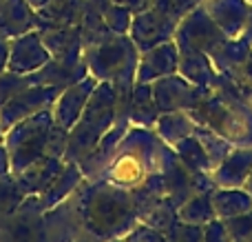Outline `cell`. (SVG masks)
Listing matches in <instances>:
<instances>
[{
    "instance_id": "cell-33",
    "label": "cell",
    "mask_w": 252,
    "mask_h": 242,
    "mask_svg": "<svg viewBox=\"0 0 252 242\" xmlns=\"http://www.w3.org/2000/svg\"><path fill=\"white\" fill-rule=\"evenodd\" d=\"M102 18H104L106 27H109L113 34L124 36V34H128V29H130V22H133V11H128L126 7H120V4L111 2V7L102 13Z\"/></svg>"
},
{
    "instance_id": "cell-48",
    "label": "cell",
    "mask_w": 252,
    "mask_h": 242,
    "mask_svg": "<svg viewBox=\"0 0 252 242\" xmlns=\"http://www.w3.org/2000/svg\"><path fill=\"white\" fill-rule=\"evenodd\" d=\"M2 2H7V0H0V4H2Z\"/></svg>"
},
{
    "instance_id": "cell-23",
    "label": "cell",
    "mask_w": 252,
    "mask_h": 242,
    "mask_svg": "<svg viewBox=\"0 0 252 242\" xmlns=\"http://www.w3.org/2000/svg\"><path fill=\"white\" fill-rule=\"evenodd\" d=\"M40 31L44 47L51 58H75L84 56L82 38L78 27H35Z\"/></svg>"
},
{
    "instance_id": "cell-9",
    "label": "cell",
    "mask_w": 252,
    "mask_h": 242,
    "mask_svg": "<svg viewBox=\"0 0 252 242\" xmlns=\"http://www.w3.org/2000/svg\"><path fill=\"white\" fill-rule=\"evenodd\" d=\"M161 178H164V187H166V198H168L175 207L184 204L190 196L199 194V191L215 189L213 176H210V173L190 171V169L177 158L173 147H166V151H164Z\"/></svg>"
},
{
    "instance_id": "cell-31",
    "label": "cell",
    "mask_w": 252,
    "mask_h": 242,
    "mask_svg": "<svg viewBox=\"0 0 252 242\" xmlns=\"http://www.w3.org/2000/svg\"><path fill=\"white\" fill-rule=\"evenodd\" d=\"M177 220H179L177 218V207H175L168 198H161L159 202H155L148 211L142 213V218H139V222H144V225L161 231V234H168Z\"/></svg>"
},
{
    "instance_id": "cell-26",
    "label": "cell",
    "mask_w": 252,
    "mask_h": 242,
    "mask_svg": "<svg viewBox=\"0 0 252 242\" xmlns=\"http://www.w3.org/2000/svg\"><path fill=\"white\" fill-rule=\"evenodd\" d=\"M177 74H182L186 80H190L197 87L210 89L215 82V76H217V69H215L213 60H210L208 53L201 51H186V49H179V69Z\"/></svg>"
},
{
    "instance_id": "cell-20",
    "label": "cell",
    "mask_w": 252,
    "mask_h": 242,
    "mask_svg": "<svg viewBox=\"0 0 252 242\" xmlns=\"http://www.w3.org/2000/svg\"><path fill=\"white\" fill-rule=\"evenodd\" d=\"M201 4L228 38L241 36L250 11L248 0H201Z\"/></svg>"
},
{
    "instance_id": "cell-45",
    "label": "cell",
    "mask_w": 252,
    "mask_h": 242,
    "mask_svg": "<svg viewBox=\"0 0 252 242\" xmlns=\"http://www.w3.org/2000/svg\"><path fill=\"white\" fill-rule=\"evenodd\" d=\"M27 2H29L31 7L35 9V11H40V9H44L49 2H51V0H27Z\"/></svg>"
},
{
    "instance_id": "cell-5",
    "label": "cell",
    "mask_w": 252,
    "mask_h": 242,
    "mask_svg": "<svg viewBox=\"0 0 252 242\" xmlns=\"http://www.w3.org/2000/svg\"><path fill=\"white\" fill-rule=\"evenodd\" d=\"M53 124H56L53 114H51V109H47V111H40V114L31 116V118L20 120V122L13 124L4 133L2 145L9 154L11 173L22 171L25 167H29L31 162H35L38 158H42L47 154Z\"/></svg>"
},
{
    "instance_id": "cell-3",
    "label": "cell",
    "mask_w": 252,
    "mask_h": 242,
    "mask_svg": "<svg viewBox=\"0 0 252 242\" xmlns=\"http://www.w3.org/2000/svg\"><path fill=\"white\" fill-rule=\"evenodd\" d=\"M166 147L168 145L159 140L155 129L130 127L120 142L113 160L109 162L104 178L100 180H106L128 191L137 189L153 173L161 171Z\"/></svg>"
},
{
    "instance_id": "cell-47",
    "label": "cell",
    "mask_w": 252,
    "mask_h": 242,
    "mask_svg": "<svg viewBox=\"0 0 252 242\" xmlns=\"http://www.w3.org/2000/svg\"><path fill=\"white\" fill-rule=\"evenodd\" d=\"M4 140V131H2V127H0V142Z\"/></svg>"
},
{
    "instance_id": "cell-25",
    "label": "cell",
    "mask_w": 252,
    "mask_h": 242,
    "mask_svg": "<svg viewBox=\"0 0 252 242\" xmlns=\"http://www.w3.org/2000/svg\"><path fill=\"white\" fill-rule=\"evenodd\" d=\"M210 200H213L215 216L221 220H230V218L244 216L252 211V194L246 187L239 189H223V187H215L210 191Z\"/></svg>"
},
{
    "instance_id": "cell-21",
    "label": "cell",
    "mask_w": 252,
    "mask_h": 242,
    "mask_svg": "<svg viewBox=\"0 0 252 242\" xmlns=\"http://www.w3.org/2000/svg\"><path fill=\"white\" fill-rule=\"evenodd\" d=\"M38 27V11L27 0H7L0 4V36L18 38Z\"/></svg>"
},
{
    "instance_id": "cell-7",
    "label": "cell",
    "mask_w": 252,
    "mask_h": 242,
    "mask_svg": "<svg viewBox=\"0 0 252 242\" xmlns=\"http://www.w3.org/2000/svg\"><path fill=\"white\" fill-rule=\"evenodd\" d=\"M182 18L184 16L173 4V0H153L148 9L133 16L128 36L142 53L146 49H153L161 42L173 40L175 29H177Z\"/></svg>"
},
{
    "instance_id": "cell-39",
    "label": "cell",
    "mask_w": 252,
    "mask_h": 242,
    "mask_svg": "<svg viewBox=\"0 0 252 242\" xmlns=\"http://www.w3.org/2000/svg\"><path fill=\"white\" fill-rule=\"evenodd\" d=\"M7 62H9V38L0 36V74L7 69Z\"/></svg>"
},
{
    "instance_id": "cell-18",
    "label": "cell",
    "mask_w": 252,
    "mask_h": 242,
    "mask_svg": "<svg viewBox=\"0 0 252 242\" xmlns=\"http://www.w3.org/2000/svg\"><path fill=\"white\" fill-rule=\"evenodd\" d=\"M252 173V147H235L219 167L213 169V182L215 187L223 189H239L246 187Z\"/></svg>"
},
{
    "instance_id": "cell-34",
    "label": "cell",
    "mask_w": 252,
    "mask_h": 242,
    "mask_svg": "<svg viewBox=\"0 0 252 242\" xmlns=\"http://www.w3.org/2000/svg\"><path fill=\"white\" fill-rule=\"evenodd\" d=\"M27 84H31L29 76H22V74H16V71L4 69L2 74H0V107L11 100L18 91H22Z\"/></svg>"
},
{
    "instance_id": "cell-12",
    "label": "cell",
    "mask_w": 252,
    "mask_h": 242,
    "mask_svg": "<svg viewBox=\"0 0 252 242\" xmlns=\"http://www.w3.org/2000/svg\"><path fill=\"white\" fill-rule=\"evenodd\" d=\"M153 98L157 102V109L164 111H192L197 109L201 100L210 93V89L197 87L182 74H170L164 78L151 82Z\"/></svg>"
},
{
    "instance_id": "cell-51",
    "label": "cell",
    "mask_w": 252,
    "mask_h": 242,
    "mask_svg": "<svg viewBox=\"0 0 252 242\" xmlns=\"http://www.w3.org/2000/svg\"><path fill=\"white\" fill-rule=\"evenodd\" d=\"M235 242H241V240H235Z\"/></svg>"
},
{
    "instance_id": "cell-10",
    "label": "cell",
    "mask_w": 252,
    "mask_h": 242,
    "mask_svg": "<svg viewBox=\"0 0 252 242\" xmlns=\"http://www.w3.org/2000/svg\"><path fill=\"white\" fill-rule=\"evenodd\" d=\"M0 242H47L44 209L38 196H27L16 211L0 220Z\"/></svg>"
},
{
    "instance_id": "cell-14",
    "label": "cell",
    "mask_w": 252,
    "mask_h": 242,
    "mask_svg": "<svg viewBox=\"0 0 252 242\" xmlns=\"http://www.w3.org/2000/svg\"><path fill=\"white\" fill-rule=\"evenodd\" d=\"M95 84H97V78H93V76L89 74L87 78H82V80H78V82L69 84L66 89H62L58 100L53 102V107H51L53 120H56L58 127L71 131V127H73V124L78 122V118L82 116V111H84V107H87Z\"/></svg>"
},
{
    "instance_id": "cell-13",
    "label": "cell",
    "mask_w": 252,
    "mask_h": 242,
    "mask_svg": "<svg viewBox=\"0 0 252 242\" xmlns=\"http://www.w3.org/2000/svg\"><path fill=\"white\" fill-rule=\"evenodd\" d=\"M51 60V53L44 47L38 29H31L18 38L9 40V62L7 69L16 74L29 76Z\"/></svg>"
},
{
    "instance_id": "cell-36",
    "label": "cell",
    "mask_w": 252,
    "mask_h": 242,
    "mask_svg": "<svg viewBox=\"0 0 252 242\" xmlns=\"http://www.w3.org/2000/svg\"><path fill=\"white\" fill-rule=\"evenodd\" d=\"M122 242H168V240H166V234L144 225V222H137L122 238Z\"/></svg>"
},
{
    "instance_id": "cell-24",
    "label": "cell",
    "mask_w": 252,
    "mask_h": 242,
    "mask_svg": "<svg viewBox=\"0 0 252 242\" xmlns=\"http://www.w3.org/2000/svg\"><path fill=\"white\" fill-rule=\"evenodd\" d=\"M159 114L161 111L157 109V102L153 98L151 82H135L133 93H130V107H128L130 127L155 129Z\"/></svg>"
},
{
    "instance_id": "cell-29",
    "label": "cell",
    "mask_w": 252,
    "mask_h": 242,
    "mask_svg": "<svg viewBox=\"0 0 252 242\" xmlns=\"http://www.w3.org/2000/svg\"><path fill=\"white\" fill-rule=\"evenodd\" d=\"M173 151L177 154V158L186 164L190 171L197 173H213V162H210L206 149L201 147V142L195 136H188L184 140H179L177 145H173Z\"/></svg>"
},
{
    "instance_id": "cell-17",
    "label": "cell",
    "mask_w": 252,
    "mask_h": 242,
    "mask_svg": "<svg viewBox=\"0 0 252 242\" xmlns=\"http://www.w3.org/2000/svg\"><path fill=\"white\" fill-rule=\"evenodd\" d=\"M250 49H252L250 42L244 36H235V38H228L226 42L219 44L210 53V60H213L217 74H223L226 78L235 80L239 87H246L244 69H246V60H248Z\"/></svg>"
},
{
    "instance_id": "cell-6",
    "label": "cell",
    "mask_w": 252,
    "mask_h": 242,
    "mask_svg": "<svg viewBox=\"0 0 252 242\" xmlns=\"http://www.w3.org/2000/svg\"><path fill=\"white\" fill-rule=\"evenodd\" d=\"M87 69L97 82H115L122 76H135L139 62V49L128 34L111 36L97 44L84 49Z\"/></svg>"
},
{
    "instance_id": "cell-22",
    "label": "cell",
    "mask_w": 252,
    "mask_h": 242,
    "mask_svg": "<svg viewBox=\"0 0 252 242\" xmlns=\"http://www.w3.org/2000/svg\"><path fill=\"white\" fill-rule=\"evenodd\" d=\"M82 182H84V173H82V169H80V164L78 162H66L64 167H62V171L53 178L51 185L38 194L42 209L49 211V209L62 204L64 200H69L71 196L78 191V187L82 185Z\"/></svg>"
},
{
    "instance_id": "cell-46",
    "label": "cell",
    "mask_w": 252,
    "mask_h": 242,
    "mask_svg": "<svg viewBox=\"0 0 252 242\" xmlns=\"http://www.w3.org/2000/svg\"><path fill=\"white\" fill-rule=\"evenodd\" d=\"M246 189H248V191H250V194H252V173H250V178H248V182H246Z\"/></svg>"
},
{
    "instance_id": "cell-37",
    "label": "cell",
    "mask_w": 252,
    "mask_h": 242,
    "mask_svg": "<svg viewBox=\"0 0 252 242\" xmlns=\"http://www.w3.org/2000/svg\"><path fill=\"white\" fill-rule=\"evenodd\" d=\"M204 242H235V238L228 229V222L221 218H215L204 225Z\"/></svg>"
},
{
    "instance_id": "cell-2",
    "label": "cell",
    "mask_w": 252,
    "mask_h": 242,
    "mask_svg": "<svg viewBox=\"0 0 252 242\" xmlns=\"http://www.w3.org/2000/svg\"><path fill=\"white\" fill-rule=\"evenodd\" d=\"M190 114L235 147H252V105L244 89L223 74L215 76L210 93Z\"/></svg>"
},
{
    "instance_id": "cell-8",
    "label": "cell",
    "mask_w": 252,
    "mask_h": 242,
    "mask_svg": "<svg viewBox=\"0 0 252 242\" xmlns=\"http://www.w3.org/2000/svg\"><path fill=\"white\" fill-rule=\"evenodd\" d=\"M173 40L177 42V49L201 51V53H208L210 56L219 44L226 42L228 36L219 29V25L210 18L206 7L199 2L179 20Z\"/></svg>"
},
{
    "instance_id": "cell-42",
    "label": "cell",
    "mask_w": 252,
    "mask_h": 242,
    "mask_svg": "<svg viewBox=\"0 0 252 242\" xmlns=\"http://www.w3.org/2000/svg\"><path fill=\"white\" fill-rule=\"evenodd\" d=\"M241 36L248 40L252 47V4H250V11H248V18H246V27H244V31H241Z\"/></svg>"
},
{
    "instance_id": "cell-35",
    "label": "cell",
    "mask_w": 252,
    "mask_h": 242,
    "mask_svg": "<svg viewBox=\"0 0 252 242\" xmlns=\"http://www.w3.org/2000/svg\"><path fill=\"white\" fill-rule=\"evenodd\" d=\"M166 240L168 242H204V227L177 220L173 225V229L166 234Z\"/></svg>"
},
{
    "instance_id": "cell-32",
    "label": "cell",
    "mask_w": 252,
    "mask_h": 242,
    "mask_svg": "<svg viewBox=\"0 0 252 242\" xmlns=\"http://www.w3.org/2000/svg\"><path fill=\"white\" fill-rule=\"evenodd\" d=\"M25 198H27V194L18 185L13 173H7V176L0 178V220L4 216H9L11 211H16Z\"/></svg>"
},
{
    "instance_id": "cell-15",
    "label": "cell",
    "mask_w": 252,
    "mask_h": 242,
    "mask_svg": "<svg viewBox=\"0 0 252 242\" xmlns=\"http://www.w3.org/2000/svg\"><path fill=\"white\" fill-rule=\"evenodd\" d=\"M179 69V49L175 40L161 42L153 49L139 53L137 71H135V82H155L164 76L177 74Z\"/></svg>"
},
{
    "instance_id": "cell-4",
    "label": "cell",
    "mask_w": 252,
    "mask_h": 242,
    "mask_svg": "<svg viewBox=\"0 0 252 242\" xmlns=\"http://www.w3.org/2000/svg\"><path fill=\"white\" fill-rule=\"evenodd\" d=\"M115 122V87L113 82H97L84 107L78 122L71 127L66 140L64 160L66 162H82L97 147L104 133Z\"/></svg>"
},
{
    "instance_id": "cell-50",
    "label": "cell",
    "mask_w": 252,
    "mask_h": 242,
    "mask_svg": "<svg viewBox=\"0 0 252 242\" xmlns=\"http://www.w3.org/2000/svg\"><path fill=\"white\" fill-rule=\"evenodd\" d=\"M248 2H250V4H252V0H248Z\"/></svg>"
},
{
    "instance_id": "cell-43",
    "label": "cell",
    "mask_w": 252,
    "mask_h": 242,
    "mask_svg": "<svg viewBox=\"0 0 252 242\" xmlns=\"http://www.w3.org/2000/svg\"><path fill=\"white\" fill-rule=\"evenodd\" d=\"M84 2L91 4L93 9H97V11H102V13H104L106 9L111 7V0H84Z\"/></svg>"
},
{
    "instance_id": "cell-49",
    "label": "cell",
    "mask_w": 252,
    "mask_h": 242,
    "mask_svg": "<svg viewBox=\"0 0 252 242\" xmlns=\"http://www.w3.org/2000/svg\"><path fill=\"white\" fill-rule=\"evenodd\" d=\"M113 242H122V240H113Z\"/></svg>"
},
{
    "instance_id": "cell-40",
    "label": "cell",
    "mask_w": 252,
    "mask_h": 242,
    "mask_svg": "<svg viewBox=\"0 0 252 242\" xmlns=\"http://www.w3.org/2000/svg\"><path fill=\"white\" fill-rule=\"evenodd\" d=\"M7 173H11V167H9V154H7V149H4V145L0 142V178L7 176Z\"/></svg>"
},
{
    "instance_id": "cell-1",
    "label": "cell",
    "mask_w": 252,
    "mask_h": 242,
    "mask_svg": "<svg viewBox=\"0 0 252 242\" xmlns=\"http://www.w3.org/2000/svg\"><path fill=\"white\" fill-rule=\"evenodd\" d=\"M87 229L100 242L122 240L139 222L133 194L106 180H84L75 191Z\"/></svg>"
},
{
    "instance_id": "cell-16",
    "label": "cell",
    "mask_w": 252,
    "mask_h": 242,
    "mask_svg": "<svg viewBox=\"0 0 252 242\" xmlns=\"http://www.w3.org/2000/svg\"><path fill=\"white\" fill-rule=\"evenodd\" d=\"M89 69L84 56L75 58H51L47 65H42L38 71L29 74L31 84H53L58 89H66L69 84L87 78Z\"/></svg>"
},
{
    "instance_id": "cell-11",
    "label": "cell",
    "mask_w": 252,
    "mask_h": 242,
    "mask_svg": "<svg viewBox=\"0 0 252 242\" xmlns=\"http://www.w3.org/2000/svg\"><path fill=\"white\" fill-rule=\"evenodd\" d=\"M60 91L62 89L53 87V84H27L22 91H18L11 100L0 107V127H2V131L7 133L20 120L51 109L53 102L60 96Z\"/></svg>"
},
{
    "instance_id": "cell-38",
    "label": "cell",
    "mask_w": 252,
    "mask_h": 242,
    "mask_svg": "<svg viewBox=\"0 0 252 242\" xmlns=\"http://www.w3.org/2000/svg\"><path fill=\"white\" fill-rule=\"evenodd\" d=\"M111 2L120 4V7H126L128 11H133V16H135V13H139V11H144V9L151 7L153 0H111Z\"/></svg>"
},
{
    "instance_id": "cell-28",
    "label": "cell",
    "mask_w": 252,
    "mask_h": 242,
    "mask_svg": "<svg viewBox=\"0 0 252 242\" xmlns=\"http://www.w3.org/2000/svg\"><path fill=\"white\" fill-rule=\"evenodd\" d=\"M177 218L182 222L188 225H201L215 220V209H213V200H210V191H199V194L190 196L184 204L177 207Z\"/></svg>"
},
{
    "instance_id": "cell-19",
    "label": "cell",
    "mask_w": 252,
    "mask_h": 242,
    "mask_svg": "<svg viewBox=\"0 0 252 242\" xmlns=\"http://www.w3.org/2000/svg\"><path fill=\"white\" fill-rule=\"evenodd\" d=\"M66 164L64 158L60 156H49L44 154L42 158H38L35 162H31L29 167H25L22 171L13 173L18 180V185L22 187L27 196H38L42 189H47L53 182V178L62 171V167Z\"/></svg>"
},
{
    "instance_id": "cell-27",
    "label": "cell",
    "mask_w": 252,
    "mask_h": 242,
    "mask_svg": "<svg viewBox=\"0 0 252 242\" xmlns=\"http://www.w3.org/2000/svg\"><path fill=\"white\" fill-rule=\"evenodd\" d=\"M195 127H197V120L192 118L190 111H164L157 118L155 133L159 136L161 142L173 147L179 140H184V138L192 136Z\"/></svg>"
},
{
    "instance_id": "cell-30",
    "label": "cell",
    "mask_w": 252,
    "mask_h": 242,
    "mask_svg": "<svg viewBox=\"0 0 252 242\" xmlns=\"http://www.w3.org/2000/svg\"><path fill=\"white\" fill-rule=\"evenodd\" d=\"M192 136L201 142V147L206 149V154H208L213 167H219V164H221V160L226 158L232 149H235V145H232L230 140H226V138L219 136L217 131H213L210 127H204V124H199V122H197Z\"/></svg>"
},
{
    "instance_id": "cell-44",
    "label": "cell",
    "mask_w": 252,
    "mask_h": 242,
    "mask_svg": "<svg viewBox=\"0 0 252 242\" xmlns=\"http://www.w3.org/2000/svg\"><path fill=\"white\" fill-rule=\"evenodd\" d=\"M244 78H246V84H248V87H252V49H250V53H248V60H246Z\"/></svg>"
},
{
    "instance_id": "cell-41",
    "label": "cell",
    "mask_w": 252,
    "mask_h": 242,
    "mask_svg": "<svg viewBox=\"0 0 252 242\" xmlns=\"http://www.w3.org/2000/svg\"><path fill=\"white\" fill-rule=\"evenodd\" d=\"M199 2H201V0H173V4L179 9V13H182V16H186V13L190 11L192 7H197Z\"/></svg>"
}]
</instances>
